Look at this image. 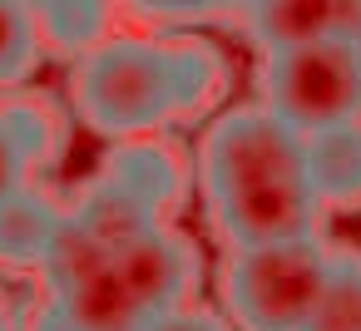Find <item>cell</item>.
I'll return each mask as SVG.
<instances>
[{"label": "cell", "mask_w": 361, "mask_h": 331, "mask_svg": "<svg viewBox=\"0 0 361 331\" xmlns=\"http://www.w3.org/2000/svg\"><path fill=\"white\" fill-rule=\"evenodd\" d=\"M203 208L228 247L317 237L322 198L307 163V139L267 104L223 109L198 139Z\"/></svg>", "instance_id": "1"}, {"label": "cell", "mask_w": 361, "mask_h": 331, "mask_svg": "<svg viewBox=\"0 0 361 331\" xmlns=\"http://www.w3.org/2000/svg\"><path fill=\"white\" fill-rule=\"evenodd\" d=\"M228 89V60L203 40L109 35L70 70V104L85 129L124 144L198 119Z\"/></svg>", "instance_id": "2"}, {"label": "cell", "mask_w": 361, "mask_h": 331, "mask_svg": "<svg viewBox=\"0 0 361 331\" xmlns=\"http://www.w3.org/2000/svg\"><path fill=\"white\" fill-rule=\"evenodd\" d=\"M331 277V252L322 237L228 247L223 306L238 331H307L322 287Z\"/></svg>", "instance_id": "3"}, {"label": "cell", "mask_w": 361, "mask_h": 331, "mask_svg": "<svg viewBox=\"0 0 361 331\" xmlns=\"http://www.w3.org/2000/svg\"><path fill=\"white\" fill-rule=\"evenodd\" d=\"M307 163H312V183L322 203H356L361 198V124L312 134Z\"/></svg>", "instance_id": "11"}, {"label": "cell", "mask_w": 361, "mask_h": 331, "mask_svg": "<svg viewBox=\"0 0 361 331\" xmlns=\"http://www.w3.org/2000/svg\"><path fill=\"white\" fill-rule=\"evenodd\" d=\"M114 267L124 272V282L134 287V296L164 316V311H178L188 306V292L198 287V252L183 232L173 227H154L124 247H114Z\"/></svg>", "instance_id": "7"}, {"label": "cell", "mask_w": 361, "mask_h": 331, "mask_svg": "<svg viewBox=\"0 0 361 331\" xmlns=\"http://www.w3.org/2000/svg\"><path fill=\"white\" fill-rule=\"evenodd\" d=\"M65 223V208H55L40 188H25L16 198L0 203V267H11V272H25L45 262L55 232Z\"/></svg>", "instance_id": "10"}, {"label": "cell", "mask_w": 361, "mask_h": 331, "mask_svg": "<svg viewBox=\"0 0 361 331\" xmlns=\"http://www.w3.org/2000/svg\"><path fill=\"white\" fill-rule=\"evenodd\" d=\"M243 25L262 55L307 40H356L361 45V0H247Z\"/></svg>", "instance_id": "8"}, {"label": "cell", "mask_w": 361, "mask_h": 331, "mask_svg": "<svg viewBox=\"0 0 361 331\" xmlns=\"http://www.w3.org/2000/svg\"><path fill=\"white\" fill-rule=\"evenodd\" d=\"M149 321H154V311L134 296V287L124 282V272L114 267V252H109L99 267L45 287V301H40L30 331H144Z\"/></svg>", "instance_id": "6"}, {"label": "cell", "mask_w": 361, "mask_h": 331, "mask_svg": "<svg viewBox=\"0 0 361 331\" xmlns=\"http://www.w3.org/2000/svg\"><path fill=\"white\" fill-rule=\"evenodd\" d=\"M20 6H30V11H35V20H40V15H50L55 6H65V0H20Z\"/></svg>", "instance_id": "17"}, {"label": "cell", "mask_w": 361, "mask_h": 331, "mask_svg": "<svg viewBox=\"0 0 361 331\" xmlns=\"http://www.w3.org/2000/svg\"><path fill=\"white\" fill-rule=\"evenodd\" d=\"M144 331H233V321H223L218 311H203V306H178V311L154 316Z\"/></svg>", "instance_id": "16"}, {"label": "cell", "mask_w": 361, "mask_h": 331, "mask_svg": "<svg viewBox=\"0 0 361 331\" xmlns=\"http://www.w3.org/2000/svg\"><path fill=\"white\" fill-rule=\"evenodd\" d=\"M307 331H361V257H331V277Z\"/></svg>", "instance_id": "14"}, {"label": "cell", "mask_w": 361, "mask_h": 331, "mask_svg": "<svg viewBox=\"0 0 361 331\" xmlns=\"http://www.w3.org/2000/svg\"><path fill=\"white\" fill-rule=\"evenodd\" d=\"M60 129L45 104L20 99V104H0V203L30 188L35 168L55 158Z\"/></svg>", "instance_id": "9"}, {"label": "cell", "mask_w": 361, "mask_h": 331, "mask_svg": "<svg viewBox=\"0 0 361 331\" xmlns=\"http://www.w3.org/2000/svg\"><path fill=\"white\" fill-rule=\"evenodd\" d=\"M0 331H16V321H11V306L0 301Z\"/></svg>", "instance_id": "18"}, {"label": "cell", "mask_w": 361, "mask_h": 331, "mask_svg": "<svg viewBox=\"0 0 361 331\" xmlns=\"http://www.w3.org/2000/svg\"><path fill=\"white\" fill-rule=\"evenodd\" d=\"M40 55H45V35H40L35 11L20 6V0H0V94L25 85Z\"/></svg>", "instance_id": "13"}, {"label": "cell", "mask_w": 361, "mask_h": 331, "mask_svg": "<svg viewBox=\"0 0 361 331\" xmlns=\"http://www.w3.org/2000/svg\"><path fill=\"white\" fill-rule=\"evenodd\" d=\"M183 163L164 139H124L99 163V173L80 188L70 218L104 242L109 252L154 232L164 213L183 198Z\"/></svg>", "instance_id": "4"}, {"label": "cell", "mask_w": 361, "mask_h": 331, "mask_svg": "<svg viewBox=\"0 0 361 331\" xmlns=\"http://www.w3.org/2000/svg\"><path fill=\"white\" fill-rule=\"evenodd\" d=\"M119 11L154 20V25H203V20H228L247 11V0H119Z\"/></svg>", "instance_id": "15"}, {"label": "cell", "mask_w": 361, "mask_h": 331, "mask_svg": "<svg viewBox=\"0 0 361 331\" xmlns=\"http://www.w3.org/2000/svg\"><path fill=\"white\" fill-rule=\"evenodd\" d=\"M114 6L119 0H65L50 15H40V35L50 50L80 60L114 35Z\"/></svg>", "instance_id": "12"}, {"label": "cell", "mask_w": 361, "mask_h": 331, "mask_svg": "<svg viewBox=\"0 0 361 331\" xmlns=\"http://www.w3.org/2000/svg\"><path fill=\"white\" fill-rule=\"evenodd\" d=\"M262 104L302 139L361 124V45L307 40L262 60Z\"/></svg>", "instance_id": "5"}]
</instances>
